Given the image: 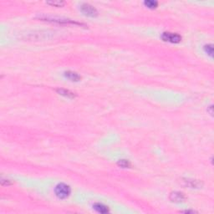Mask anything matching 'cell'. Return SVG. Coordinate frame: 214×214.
Returning <instances> with one entry per match:
<instances>
[{
	"mask_svg": "<svg viewBox=\"0 0 214 214\" xmlns=\"http://www.w3.org/2000/svg\"><path fill=\"white\" fill-rule=\"evenodd\" d=\"M55 194L59 199H65L70 195L71 189L70 186L65 183H59L55 186Z\"/></svg>",
	"mask_w": 214,
	"mask_h": 214,
	"instance_id": "obj_1",
	"label": "cell"
},
{
	"mask_svg": "<svg viewBox=\"0 0 214 214\" xmlns=\"http://www.w3.org/2000/svg\"><path fill=\"white\" fill-rule=\"evenodd\" d=\"M162 38L166 42H170L172 44H177L181 42V37L178 33H171V32H165L162 33Z\"/></svg>",
	"mask_w": 214,
	"mask_h": 214,
	"instance_id": "obj_2",
	"label": "cell"
},
{
	"mask_svg": "<svg viewBox=\"0 0 214 214\" xmlns=\"http://www.w3.org/2000/svg\"><path fill=\"white\" fill-rule=\"evenodd\" d=\"M81 10L84 15L89 17H96L98 15V12L96 9L89 4H83L81 5Z\"/></svg>",
	"mask_w": 214,
	"mask_h": 214,
	"instance_id": "obj_3",
	"label": "cell"
},
{
	"mask_svg": "<svg viewBox=\"0 0 214 214\" xmlns=\"http://www.w3.org/2000/svg\"><path fill=\"white\" fill-rule=\"evenodd\" d=\"M170 200L172 202H176V203H181L182 202H184L186 200V196L182 192H171L170 195Z\"/></svg>",
	"mask_w": 214,
	"mask_h": 214,
	"instance_id": "obj_4",
	"label": "cell"
},
{
	"mask_svg": "<svg viewBox=\"0 0 214 214\" xmlns=\"http://www.w3.org/2000/svg\"><path fill=\"white\" fill-rule=\"evenodd\" d=\"M93 208L96 212L100 213H109V207L107 206H105V205L102 204V203H100V202L95 203V204L93 205Z\"/></svg>",
	"mask_w": 214,
	"mask_h": 214,
	"instance_id": "obj_5",
	"label": "cell"
},
{
	"mask_svg": "<svg viewBox=\"0 0 214 214\" xmlns=\"http://www.w3.org/2000/svg\"><path fill=\"white\" fill-rule=\"evenodd\" d=\"M65 76L66 77L67 79H69L70 81H81V77L75 73V72H73V71H70V70H69V71H66L65 73Z\"/></svg>",
	"mask_w": 214,
	"mask_h": 214,
	"instance_id": "obj_6",
	"label": "cell"
},
{
	"mask_svg": "<svg viewBox=\"0 0 214 214\" xmlns=\"http://www.w3.org/2000/svg\"><path fill=\"white\" fill-rule=\"evenodd\" d=\"M56 91H57L59 95H64V96L68 97V98H75V97L76 96V95H75V93H73V92H71L70 91H69V90H65V89H58V90H56Z\"/></svg>",
	"mask_w": 214,
	"mask_h": 214,
	"instance_id": "obj_7",
	"label": "cell"
},
{
	"mask_svg": "<svg viewBox=\"0 0 214 214\" xmlns=\"http://www.w3.org/2000/svg\"><path fill=\"white\" fill-rule=\"evenodd\" d=\"M185 181L186 185L192 187V188H197V187H199L200 186H202V183L199 181H197V180H186Z\"/></svg>",
	"mask_w": 214,
	"mask_h": 214,
	"instance_id": "obj_8",
	"label": "cell"
},
{
	"mask_svg": "<svg viewBox=\"0 0 214 214\" xmlns=\"http://www.w3.org/2000/svg\"><path fill=\"white\" fill-rule=\"evenodd\" d=\"M144 4L146 5L149 9H156L158 6V3L157 1H152V0H147L144 2Z\"/></svg>",
	"mask_w": 214,
	"mask_h": 214,
	"instance_id": "obj_9",
	"label": "cell"
},
{
	"mask_svg": "<svg viewBox=\"0 0 214 214\" xmlns=\"http://www.w3.org/2000/svg\"><path fill=\"white\" fill-rule=\"evenodd\" d=\"M118 166L122 168H129L131 167V162L127 160H120L118 162Z\"/></svg>",
	"mask_w": 214,
	"mask_h": 214,
	"instance_id": "obj_10",
	"label": "cell"
},
{
	"mask_svg": "<svg viewBox=\"0 0 214 214\" xmlns=\"http://www.w3.org/2000/svg\"><path fill=\"white\" fill-rule=\"evenodd\" d=\"M204 49L206 53H207V54H209L210 56H213V47L212 44L205 45Z\"/></svg>",
	"mask_w": 214,
	"mask_h": 214,
	"instance_id": "obj_11",
	"label": "cell"
},
{
	"mask_svg": "<svg viewBox=\"0 0 214 214\" xmlns=\"http://www.w3.org/2000/svg\"><path fill=\"white\" fill-rule=\"evenodd\" d=\"M49 4H51L53 6H56V7H61L65 4L64 2H60V1H54V2H49Z\"/></svg>",
	"mask_w": 214,
	"mask_h": 214,
	"instance_id": "obj_12",
	"label": "cell"
},
{
	"mask_svg": "<svg viewBox=\"0 0 214 214\" xmlns=\"http://www.w3.org/2000/svg\"><path fill=\"white\" fill-rule=\"evenodd\" d=\"M4 180H2V181H1V183H2V185H5L4 183ZM10 184H11V182H10V181H9V180H7V181H6V185H10Z\"/></svg>",
	"mask_w": 214,
	"mask_h": 214,
	"instance_id": "obj_13",
	"label": "cell"
},
{
	"mask_svg": "<svg viewBox=\"0 0 214 214\" xmlns=\"http://www.w3.org/2000/svg\"><path fill=\"white\" fill-rule=\"evenodd\" d=\"M183 213H194L196 212L195 211H190V210H187V211H183Z\"/></svg>",
	"mask_w": 214,
	"mask_h": 214,
	"instance_id": "obj_14",
	"label": "cell"
}]
</instances>
